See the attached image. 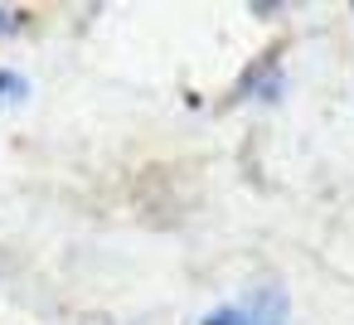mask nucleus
<instances>
[{
	"instance_id": "obj_1",
	"label": "nucleus",
	"mask_w": 354,
	"mask_h": 325,
	"mask_svg": "<svg viewBox=\"0 0 354 325\" xmlns=\"http://www.w3.org/2000/svg\"><path fill=\"white\" fill-rule=\"evenodd\" d=\"M286 320H291V296L281 286H262L248 301L214 306L199 325H286Z\"/></svg>"
},
{
	"instance_id": "obj_2",
	"label": "nucleus",
	"mask_w": 354,
	"mask_h": 325,
	"mask_svg": "<svg viewBox=\"0 0 354 325\" xmlns=\"http://www.w3.org/2000/svg\"><path fill=\"white\" fill-rule=\"evenodd\" d=\"M0 98L25 102V98H30V78H25V73H15V68H0Z\"/></svg>"
},
{
	"instance_id": "obj_3",
	"label": "nucleus",
	"mask_w": 354,
	"mask_h": 325,
	"mask_svg": "<svg viewBox=\"0 0 354 325\" xmlns=\"http://www.w3.org/2000/svg\"><path fill=\"white\" fill-rule=\"evenodd\" d=\"M20 20H25L20 10H0V35H15V30H20Z\"/></svg>"
}]
</instances>
